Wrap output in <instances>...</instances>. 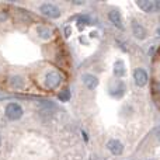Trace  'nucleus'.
<instances>
[{
    "label": "nucleus",
    "instance_id": "obj_3",
    "mask_svg": "<svg viewBox=\"0 0 160 160\" xmlns=\"http://www.w3.org/2000/svg\"><path fill=\"white\" fill-rule=\"evenodd\" d=\"M133 79H135V83L139 86V87H143L148 83V73L146 70L143 69H136L133 72Z\"/></svg>",
    "mask_w": 160,
    "mask_h": 160
},
{
    "label": "nucleus",
    "instance_id": "obj_10",
    "mask_svg": "<svg viewBox=\"0 0 160 160\" xmlns=\"http://www.w3.org/2000/svg\"><path fill=\"white\" fill-rule=\"evenodd\" d=\"M125 73V68L122 65V62H117L115 63V75L117 76H122Z\"/></svg>",
    "mask_w": 160,
    "mask_h": 160
},
{
    "label": "nucleus",
    "instance_id": "obj_6",
    "mask_svg": "<svg viewBox=\"0 0 160 160\" xmlns=\"http://www.w3.org/2000/svg\"><path fill=\"white\" fill-rule=\"evenodd\" d=\"M108 149L111 150V152L114 153V155H121L122 150H124V146L121 145V142L119 141H115V139H112V141H110L107 143Z\"/></svg>",
    "mask_w": 160,
    "mask_h": 160
},
{
    "label": "nucleus",
    "instance_id": "obj_7",
    "mask_svg": "<svg viewBox=\"0 0 160 160\" xmlns=\"http://www.w3.org/2000/svg\"><path fill=\"white\" fill-rule=\"evenodd\" d=\"M61 83V75L56 72H52L48 75L47 78V86L48 87H56V86Z\"/></svg>",
    "mask_w": 160,
    "mask_h": 160
},
{
    "label": "nucleus",
    "instance_id": "obj_5",
    "mask_svg": "<svg viewBox=\"0 0 160 160\" xmlns=\"http://www.w3.org/2000/svg\"><path fill=\"white\" fill-rule=\"evenodd\" d=\"M108 18H110V21L112 22L115 27L118 28H122V20H121V14H119L118 10H111L110 13H108Z\"/></svg>",
    "mask_w": 160,
    "mask_h": 160
},
{
    "label": "nucleus",
    "instance_id": "obj_8",
    "mask_svg": "<svg viewBox=\"0 0 160 160\" xmlns=\"http://www.w3.org/2000/svg\"><path fill=\"white\" fill-rule=\"evenodd\" d=\"M83 82H84V84L87 86V88H90V90L96 88L97 84H98V79L94 78L93 75H84L83 76Z\"/></svg>",
    "mask_w": 160,
    "mask_h": 160
},
{
    "label": "nucleus",
    "instance_id": "obj_2",
    "mask_svg": "<svg viewBox=\"0 0 160 160\" xmlns=\"http://www.w3.org/2000/svg\"><path fill=\"white\" fill-rule=\"evenodd\" d=\"M41 11H42V14L51 17V18H58L61 16V10L53 4H44L41 7Z\"/></svg>",
    "mask_w": 160,
    "mask_h": 160
},
{
    "label": "nucleus",
    "instance_id": "obj_11",
    "mask_svg": "<svg viewBox=\"0 0 160 160\" xmlns=\"http://www.w3.org/2000/svg\"><path fill=\"white\" fill-rule=\"evenodd\" d=\"M59 98H61L62 101H68V100L70 98V91L69 90H63L62 93H59Z\"/></svg>",
    "mask_w": 160,
    "mask_h": 160
},
{
    "label": "nucleus",
    "instance_id": "obj_14",
    "mask_svg": "<svg viewBox=\"0 0 160 160\" xmlns=\"http://www.w3.org/2000/svg\"><path fill=\"white\" fill-rule=\"evenodd\" d=\"M0 143H2V139H0Z\"/></svg>",
    "mask_w": 160,
    "mask_h": 160
},
{
    "label": "nucleus",
    "instance_id": "obj_12",
    "mask_svg": "<svg viewBox=\"0 0 160 160\" xmlns=\"http://www.w3.org/2000/svg\"><path fill=\"white\" fill-rule=\"evenodd\" d=\"M156 87H158V91L160 93V83H158V86H156Z\"/></svg>",
    "mask_w": 160,
    "mask_h": 160
},
{
    "label": "nucleus",
    "instance_id": "obj_9",
    "mask_svg": "<svg viewBox=\"0 0 160 160\" xmlns=\"http://www.w3.org/2000/svg\"><path fill=\"white\" fill-rule=\"evenodd\" d=\"M133 35L138 39H145L146 38V30L142 25H139L138 22H133Z\"/></svg>",
    "mask_w": 160,
    "mask_h": 160
},
{
    "label": "nucleus",
    "instance_id": "obj_1",
    "mask_svg": "<svg viewBox=\"0 0 160 160\" xmlns=\"http://www.w3.org/2000/svg\"><path fill=\"white\" fill-rule=\"evenodd\" d=\"M6 115H7V118L13 119V121L14 119H18L22 115V108L18 104H16V102H10L6 107Z\"/></svg>",
    "mask_w": 160,
    "mask_h": 160
},
{
    "label": "nucleus",
    "instance_id": "obj_13",
    "mask_svg": "<svg viewBox=\"0 0 160 160\" xmlns=\"http://www.w3.org/2000/svg\"><path fill=\"white\" fill-rule=\"evenodd\" d=\"M158 138H159V141H160V131H159V133H158Z\"/></svg>",
    "mask_w": 160,
    "mask_h": 160
},
{
    "label": "nucleus",
    "instance_id": "obj_15",
    "mask_svg": "<svg viewBox=\"0 0 160 160\" xmlns=\"http://www.w3.org/2000/svg\"><path fill=\"white\" fill-rule=\"evenodd\" d=\"M159 32H160V31H159Z\"/></svg>",
    "mask_w": 160,
    "mask_h": 160
},
{
    "label": "nucleus",
    "instance_id": "obj_4",
    "mask_svg": "<svg viewBox=\"0 0 160 160\" xmlns=\"http://www.w3.org/2000/svg\"><path fill=\"white\" fill-rule=\"evenodd\" d=\"M136 4L146 13H152V11H158L156 7V2H149V0H143V2H136Z\"/></svg>",
    "mask_w": 160,
    "mask_h": 160
}]
</instances>
